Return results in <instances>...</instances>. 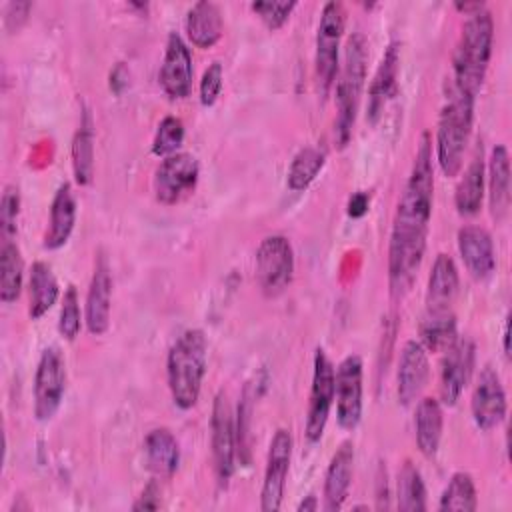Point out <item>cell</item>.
<instances>
[{
	"label": "cell",
	"mask_w": 512,
	"mask_h": 512,
	"mask_svg": "<svg viewBox=\"0 0 512 512\" xmlns=\"http://www.w3.org/2000/svg\"><path fill=\"white\" fill-rule=\"evenodd\" d=\"M298 4L296 2H270V0H260L252 2V12L264 22L268 30H278L286 24L290 14L294 12Z\"/></svg>",
	"instance_id": "74e56055"
},
{
	"label": "cell",
	"mask_w": 512,
	"mask_h": 512,
	"mask_svg": "<svg viewBox=\"0 0 512 512\" xmlns=\"http://www.w3.org/2000/svg\"><path fill=\"white\" fill-rule=\"evenodd\" d=\"M336 418L344 430H354L362 418V358L346 356L334 370Z\"/></svg>",
	"instance_id": "7c38bea8"
},
{
	"label": "cell",
	"mask_w": 512,
	"mask_h": 512,
	"mask_svg": "<svg viewBox=\"0 0 512 512\" xmlns=\"http://www.w3.org/2000/svg\"><path fill=\"white\" fill-rule=\"evenodd\" d=\"M160 508V490L154 482H150L142 494L138 496V500L134 502L132 510H158Z\"/></svg>",
	"instance_id": "b9f144b4"
},
{
	"label": "cell",
	"mask_w": 512,
	"mask_h": 512,
	"mask_svg": "<svg viewBox=\"0 0 512 512\" xmlns=\"http://www.w3.org/2000/svg\"><path fill=\"white\" fill-rule=\"evenodd\" d=\"M458 250L462 262L472 278L484 280L496 268L494 242L486 228L482 226H462L458 230Z\"/></svg>",
	"instance_id": "ac0fdd59"
},
{
	"label": "cell",
	"mask_w": 512,
	"mask_h": 512,
	"mask_svg": "<svg viewBox=\"0 0 512 512\" xmlns=\"http://www.w3.org/2000/svg\"><path fill=\"white\" fill-rule=\"evenodd\" d=\"M28 292H30V304H28V314L32 320L42 318L58 300V280L50 268V264L38 260L32 264L30 270V282H28Z\"/></svg>",
	"instance_id": "f546056e"
},
{
	"label": "cell",
	"mask_w": 512,
	"mask_h": 512,
	"mask_svg": "<svg viewBox=\"0 0 512 512\" xmlns=\"http://www.w3.org/2000/svg\"><path fill=\"white\" fill-rule=\"evenodd\" d=\"M210 430H212L210 442H212L214 474L218 484L226 486L234 474V456H236V424H234V414H232L226 392H218L214 398Z\"/></svg>",
	"instance_id": "9c48e42d"
},
{
	"label": "cell",
	"mask_w": 512,
	"mask_h": 512,
	"mask_svg": "<svg viewBox=\"0 0 512 512\" xmlns=\"http://www.w3.org/2000/svg\"><path fill=\"white\" fill-rule=\"evenodd\" d=\"M66 392V364L58 348H46L34 376V416L48 422L60 408Z\"/></svg>",
	"instance_id": "ba28073f"
},
{
	"label": "cell",
	"mask_w": 512,
	"mask_h": 512,
	"mask_svg": "<svg viewBox=\"0 0 512 512\" xmlns=\"http://www.w3.org/2000/svg\"><path fill=\"white\" fill-rule=\"evenodd\" d=\"M474 342L470 338H458L446 352L440 368V400L446 406H454L474 368Z\"/></svg>",
	"instance_id": "9a60e30c"
},
{
	"label": "cell",
	"mask_w": 512,
	"mask_h": 512,
	"mask_svg": "<svg viewBox=\"0 0 512 512\" xmlns=\"http://www.w3.org/2000/svg\"><path fill=\"white\" fill-rule=\"evenodd\" d=\"M334 404V364L322 348H316L312 388L306 414V438L308 442H318L324 434L330 408Z\"/></svg>",
	"instance_id": "8fae6325"
},
{
	"label": "cell",
	"mask_w": 512,
	"mask_h": 512,
	"mask_svg": "<svg viewBox=\"0 0 512 512\" xmlns=\"http://www.w3.org/2000/svg\"><path fill=\"white\" fill-rule=\"evenodd\" d=\"M494 42V20L486 8H480L468 14V20L462 26L452 68H454V90L476 98L480 92L488 64L492 58Z\"/></svg>",
	"instance_id": "7a4b0ae2"
},
{
	"label": "cell",
	"mask_w": 512,
	"mask_h": 512,
	"mask_svg": "<svg viewBox=\"0 0 512 512\" xmlns=\"http://www.w3.org/2000/svg\"><path fill=\"white\" fill-rule=\"evenodd\" d=\"M314 510H318L316 496H306V500L298 504V512H314Z\"/></svg>",
	"instance_id": "ee69618b"
},
{
	"label": "cell",
	"mask_w": 512,
	"mask_h": 512,
	"mask_svg": "<svg viewBox=\"0 0 512 512\" xmlns=\"http://www.w3.org/2000/svg\"><path fill=\"white\" fill-rule=\"evenodd\" d=\"M354 470V444L350 440L342 442L332 454L326 476H324V510L336 512L344 506L350 490Z\"/></svg>",
	"instance_id": "ffe728a7"
},
{
	"label": "cell",
	"mask_w": 512,
	"mask_h": 512,
	"mask_svg": "<svg viewBox=\"0 0 512 512\" xmlns=\"http://www.w3.org/2000/svg\"><path fill=\"white\" fill-rule=\"evenodd\" d=\"M368 44L362 32H354L344 46L342 68L336 80V140L346 146L356 122L358 106L362 100L364 80H366Z\"/></svg>",
	"instance_id": "277c9868"
},
{
	"label": "cell",
	"mask_w": 512,
	"mask_h": 512,
	"mask_svg": "<svg viewBox=\"0 0 512 512\" xmlns=\"http://www.w3.org/2000/svg\"><path fill=\"white\" fill-rule=\"evenodd\" d=\"M76 224V200L68 182L60 184L50 206V220L44 234V248L56 250L64 246Z\"/></svg>",
	"instance_id": "7402d4cb"
},
{
	"label": "cell",
	"mask_w": 512,
	"mask_h": 512,
	"mask_svg": "<svg viewBox=\"0 0 512 512\" xmlns=\"http://www.w3.org/2000/svg\"><path fill=\"white\" fill-rule=\"evenodd\" d=\"M434 200V170L430 134L424 132L412 162L410 176L396 204L394 226L388 246V286L396 300H402L420 270Z\"/></svg>",
	"instance_id": "6da1fadb"
},
{
	"label": "cell",
	"mask_w": 512,
	"mask_h": 512,
	"mask_svg": "<svg viewBox=\"0 0 512 512\" xmlns=\"http://www.w3.org/2000/svg\"><path fill=\"white\" fill-rule=\"evenodd\" d=\"M430 378L428 352L418 340H408L398 358L396 372V394L402 406H410L426 388Z\"/></svg>",
	"instance_id": "2e32d148"
},
{
	"label": "cell",
	"mask_w": 512,
	"mask_h": 512,
	"mask_svg": "<svg viewBox=\"0 0 512 512\" xmlns=\"http://www.w3.org/2000/svg\"><path fill=\"white\" fill-rule=\"evenodd\" d=\"M110 300H112V276L106 258L100 254L94 266V274L86 296V328L92 336H100L110 326Z\"/></svg>",
	"instance_id": "d6986e66"
},
{
	"label": "cell",
	"mask_w": 512,
	"mask_h": 512,
	"mask_svg": "<svg viewBox=\"0 0 512 512\" xmlns=\"http://www.w3.org/2000/svg\"><path fill=\"white\" fill-rule=\"evenodd\" d=\"M294 274V250L286 236H266L256 250V282L264 296L282 294Z\"/></svg>",
	"instance_id": "52a82bcc"
},
{
	"label": "cell",
	"mask_w": 512,
	"mask_h": 512,
	"mask_svg": "<svg viewBox=\"0 0 512 512\" xmlns=\"http://www.w3.org/2000/svg\"><path fill=\"white\" fill-rule=\"evenodd\" d=\"M200 168L198 160L188 152H176L162 158L154 174V194L156 200L172 206L194 192L198 184Z\"/></svg>",
	"instance_id": "30bf717a"
},
{
	"label": "cell",
	"mask_w": 512,
	"mask_h": 512,
	"mask_svg": "<svg viewBox=\"0 0 512 512\" xmlns=\"http://www.w3.org/2000/svg\"><path fill=\"white\" fill-rule=\"evenodd\" d=\"M20 212V192L16 186H6L0 202V230L4 240H12L16 234V220Z\"/></svg>",
	"instance_id": "f35d334b"
},
{
	"label": "cell",
	"mask_w": 512,
	"mask_h": 512,
	"mask_svg": "<svg viewBox=\"0 0 512 512\" xmlns=\"http://www.w3.org/2000/svg\"><path fill=\"white\" fill-rule=\"evenodd\" d=\"M324 162H326V154L320 148L306 146L298 150V154L292 158V164L288 168V188L294 192L306 190L314 182V178L320 174Z\"/></svg>",
	"instance_id": "836d02e7"
},
{
	"label": "cell",
	"mask_w": 512,
	"mask_h": 512,
	"mask_svg": "<svg viewBox=\"0 0 512 512\" xmlns=\"http://www.w3.org/2000/svg\"><path fill=\"white\" fill-rule=\"evenodd\" d=\"M24 262L20 248L12 240H2L0 248V300L12 304L22 292Z\"/></svg>",
	"instance_id": "1f68e13d"
},
{
	"label": "cell",
	"mask_w": 512,
	"mask_h": 512,
	"mask_svg": "<svg viewBox=\"0 0 512 512\" xmlns=\"http://www.w3.org/2000/svg\"><path fill=\"white\" fill-rule=\"evenodd\" d=\"M72 170L80 186H88L94 178V128L88 112H84L72 140Z\"/></svg>",
	"instance_id": "4dcf8cb0"
},
{
	"label": "cell",
	"mask_w": 512,
	"mask_h": 512,
	"mask_svg": "<svg viewBox=\"0 0 512 512\" xmlns=\"http://www.w3.org/2000/svg\"><path fill=\"white\" fill-rule=\"evenodd\" d=\"M398 508L404 512L426 510V488L418 468L406 460L398 472Z\"/></svg>",
	"instance_id": "e575fe53"
},
{
	"label": "cell",
	"mask_w": 512,
	"mask_h": 512,
	"mask_svg": "<svg viewBox=\"0 0 512 512\" xmlns=\"http://www.w3.org/2000/svg\"><path fill=\"white\" fill-rule=\"evenodd\" d=\"M488 188L492 216L502 220L510 206V156L504 144H496L492 148L488 160Z\"/></svg>",
	"instance_id": "484cf974"
},
{
	"label": "cell",
	"mask_w": 512,
	"mask_h": 512,
	"mask_svg": "<svg viewBox=\"0 0 512 512\" xmlns=\"http://www.w3.org/2000/svg\"><path fill=\"white\" fill-rule=\"evenodd\" d=\"M222 84H224V70H222V64L220 62H212L204 74H202V80H200V102L204 106H212L220 92H222Z\"/></svg>",
	"instance_id": "ab89813d"
},
{
	"label": "cell",
	"mask_w": 512,
	"mask_h": 512,
	"mask_svg": "<svg viewBox=\"0 0 512 512\" xmlns=\"http://www.w3.org/2000/svg\"><path fill=\"white\" fill-rule=\"evenodd\" d=\"M208 366V340L202 330L182 332L168 350L166 374L174 404L180 410L196 406Z\"/></svg>",
	"instance_id": "3957f363"
},
{
	"label": "cell",
	"mask_w": 512,
	"mask_h": 512,
	"mask_svg": "<svg viewBox=\"0 0 512 512\" xmlns=\"http://www.w3.org/2000/svg\"><path fill=\"white\" fill-rule=\"evenodd\" d=\"M504 354L506 356H510V344H508V340H510V320L506 318V322H504Z\"/></svg>",
	"instance_id": "f6af8a7d"
},
{
	"label": "cell",
	"mask_w": 512,
	"mask_h": 512,
	"mask_svg": "<svg viewBox=\"0 0 512 512\" xmlns=\"http://www.w3.org/2000/svg\"><path fill=\"white\" fill-rule=\"evenodd\" d=\"M82 328V318H80V300L78 292L74 286H68L62 298V308H60V318H58V332L66 340H74L80 334Z\"/></svg>",
	"instance_id": "8d00e7d4"
},
{
	"label": "cell",
	"mask_w": 512,
	"mask_h": 512,
	"mask_svg": "<svg viewBox=\"0 0 512 512\" xmlns=\"http://www.w3.org/2000/svg\"><path fill=\"white\" fill-rule=\"evenodd\" d=\"M458 292V268L454 260L440 252L432 264L426 286V310H450Z\"/></svg>",
	"instance_id": "603a6c76"
},
{
	"label": "cell",
	"mask_w": 512,
	"mask_h": 512,
	"mask_svg": "<svg viewBox=\"0 0 512 512\" xmlns=\"http://www.w3.org/2000/svg\"><path fill=\"white\" fill-rule=\"evenodd\" d=\"M478 506V496H476V486L474 480L468 472H456L452 474V478L448 480L440 502H438V510L448 512H472Z\"/></svg>",
	"instance_id": "d6a6232c"
},
{
	"label": "cell",
	"mask_w": 512,
	"mask_h": 512,
	"mask_svg": "<svg viewBox=\"0 0 512 512\" xmlns=\"http://www.w3.org/2000/svg\"><path fill=\"white\" fill-rule=\"evenodd\" d=\"M370 204V196L366 192H356L352 194V198L348 200V216L350 218H360L366 214Z\"/></svg>",
	"instance_id": "7bdbcfd3"
},
{
	"label": "cell",
	"mask_w": 512,
	"mask_h": 512,
	"mask_svg": "<svg viewBox=\"0 0 512 512\" xmlns=\"http://www.w3.org/2000/svg\"><path fill=\"white\" fill-rule=\"evenodd\" d=\"M148 468L158 478H170L180 464V446L168 428H154L144 440Z\"/></svg>",
	"instance_id": "cb8c5ba5"
},
{
	"label": "cell",
	"mask_w": 512,
	"mask_h": 512,
	"mask_svg": "<svg viewBox=\"0 0 512 512\" xmlns=\"http://www.w3.org/2000/svg\"><path fill=\"white\" fill-rule=\"evenodd\" d=\"M292 460V434L286 428H278L272 436L266 470L260 490V508L264 512H276L282 506V496L286 488V478Z\"/></svg>",
	"instance_id": "4fadbf2b"
},
{
	"label": "cell",
	"mask_w": 512,
	"mask_h": 512,
	"mask_svg": "<svg viewBox=\"0 0 512 512\" xmlns=\"http://www.w3.org/2000/svg\"><path fill=\"white\" fill-rule=\"evenodd\" d=\"M186 34L196 48H212L222 36V14L214 2H196L186 16Z\"/></svg>",
	"instance_id": "d4e9b609"
},
{
	"label": "cell",
	"mask_w": 512,
	"mask_h": 512,
	"mask_svg": "<svg viewBox=\"0 0 512 512\" xmlns=\"http://www.w3.org/2000/svg\"><path fill=\"white\" fill-rule=\"evenodd\" d=\"M192 56L186 42L172 32L166 40V52L160 66V86L172 100L186 98L192 90Z\"/></svg>",
	"instance_id": "e0dca14e"
},
{
	"label": "cell",
	"mask_w": 512,
	"mask_h": 512,
	"mask_svg": "<svg viewBox=\"0 0 512 512\" xmlns=\"http://www.w3.org/2000/svg\"><path fill=\"white\" fill-rule=\"evenodd\" d=\"M398 68H400V52H398V44L392 42L386 48L378 70L374 72L370 92H368V112H366V116L372 124L380 118V114L384 112V106L388 104V100L396 92Z\"/></svg>",
	"instance_id": "44dd1931"
},
{
	"label": "cell",
	"mask_w": 512,
	"mask_h": 512,
	"mask_svg": "<svg viewBox=\"0 0 512 512\" xmlns=\"http://www.w3.org/2000/svg\"><path fill=\"white\" fill-rule=\"evenodd\" d=\"M32 4L30 2H10L8 8H6V16H4V22H6V28L10 32L18 30L24 20L28 18V12H30Z\"/></svg>",
	"instance_id": "60d3db41"
},
{
	"label": "cell",
	"mask_w": 512,
	"mask_h": 512,
	"mask_svg": "<svg viewBox=\"0 0 512 512\" xmlns=\"http://www.w3.org/2000/svg\"><path fill=\"white\" fill-rule=\"evenodd\" d=\"M420 344L426 352H446L458 340L456 316L452 310H426L420 328Z\"/></svg>",
	"instance_id": "83f0119b"
},
{
	"label": "cell",
	"mask_w": 512,
	"mask_h": 512,
	"mask_svg": "<svg viewBox=\"0 0 512 512\" xmlns=\"http://www.w3.org/2000/svg\"><path fill=\"white\" fill-rule=\"evenodd\" d=\"M484 160H482V148L474 154L470 160L468 168L464 170L456 194H454V204L460 216H472L480 210L482 198H484Z\"/></svg>",
	"instance_id": "f1b7e54d"
},
{
	"label": "cell",
	"mask_w": 512,
	"mask_h": 512,
	"mask_svg": "<svg viewBox=\"0 0 512 512\" xmlns=\"http://www.w3.org/2000/svg\"><path fill=\"white\" fill-rule=\"evenodd\" d=\"M442 426H444V414L440 400L426 396L416 406L414 416V428H416V444L420 452L428 458H432L438 452L440 440H442Z\"/></svg>",
	"instance_id": "4316f807"
},
{
	"label": "cell",
	"mask_w": 512,
	"mask_h": 512,
	"mask_svg": "<svg viewBox=\"0 0 512 512\" xmlns=\"http://www.w3.org/2000/svg\"><path fill=\"white\" fill-rule=\"evenodd\" d=\"M474 100L468 94L452 90L444 104L436 130V160L444 176H456L464 164V154L472 134Z\"/></svg>",
	"instance_id": "5b68a950"
},
{
	"label": "cell",
	"mask_w": 512,
	"mask_h": 512,
	"mask_svg": "<svg viewBox=\"0 0 512 512\" xmlns=\"http://www.w3.org/2000/svg\"><path fill=\"white\" fill-rule=\"evenodd\" d=\"M472 418L484 432L496 428L506 416V392L494 368L484 366L472 392Z\"/></svg>",
	"instance_id": "5bb4252c"
},
{
	"label": "cell",
	"mask_w": 512,
	"mask_h": 512,
	"mask_svg": "<svg viewBox=\"0 0 512 512\" xmlns=\"http://www.w3.org/2000/svg\"><path fill=\"white\" fill-rule=\"evenodd\" d=\"M344 8L340 2H326L320 14L318 30H316V78L318 90L322 96L334 84L338 74V58H340V40L344 32Z\"/></svg>",
	"instance_id": "8992f818"
},
{
	"label": "cell",
	"mask_w": 512,
	"mask_h": 512,
	"mask_svg": "<svg viewBox=\"0 0 512 512\" xmlns=\"http://www.w3.org/2000/svg\"><path fill=\"white\" fill-rule=\"evenodd\" d=\"M184 142V124L176 116H164L156 128L152 140V154L156 156H170L176 154Z\"/></svg>",
	"instance_id": "d590c367"
}]
</instances>
